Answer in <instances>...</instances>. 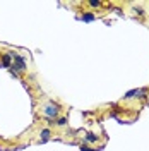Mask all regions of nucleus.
I'll return each instance as SVG.
<instances>
[{
  "label": "nucleus",
  "mask_w": 149,
  "mask_h": 151,
  "mask_svg": "<svg viewBox=\"0 0 149 151\" xmlns=\"http://www.w3.org/2000/svg\"><path fill=\"white\" fill-rule=\"evenodd\" d=\"M10 55H12V70H14L16 74L26 70V60H24V57H21L19 53H16V52H10Z\"/></svg>",
  "instance_id": "obj_1"
},
{
  "label": "nucleus",
  "mask_w": 149,
  "mask_h": 151,
  "mask_svg": "<svg viewBox=\"0 0 149 151\" xmlns=\"http://www.w3.org/2000/svg\"><path fill=\"white\" fill-rule=\"evenodd\" d=\"M43 113L47 115L48 119H55L57 115H58V105L55 103H48L43 106Z\"/></svg>",
  "instance_id": "obj_2"
},
{
  "label": "nucleus",
  "mask_w": 149,
  "mask_h": 151,
  "mask_svg": "<svg viewBox=\"0 0 149 151\" xmlns=\"http://www.w3.org/2000/svg\"><path fill=\"white\" fill-rule=\"evenodd\" d=\"M0 65H2V67H12V55H10V52H7V53H2Z\"/></svg>",
  "instance_id": "obj_3"
},
{
  "label": "nucleus",
  "mask_w": 149,
  "mask_h": 151,
  "mask_svg": "<svg viewBox=\"0 0 149 151\" xmlns=\"http://www.w3.org/2000/svg\"><path fill=\"white\" fill-rule=\"evenodd\" d=\"M50 136H52V131L50 129H43V131L39 132V137H41V142H45L50 139Z\"/></svg>",
  "instance_id": "obj_4"
},
{
  "label": "nucleus",
  "mask_w": 149,
  "mask_h": 151,
  "mask_svg": "<svg viewBox=\"0 0 149 151\" xmlns=\"http://www.w3.org/2000/svg\"><path fill=\"white\" fill-rule=\"evenodd\" d=\"M84 21V22H93L94 19H96V16H94L93 12H86V14H82V17H81Z\"/></svg>",
  "instance_id": "obj_5"
},
{
  "label": "nucleus",
  "mask_w": 149,
  "mask_h": 151,
  "mask_svg": "<svg viewBox=\"0 0 149 151\" xmlns=\"http://www.w3.org/2000/svg\"><path fill=\"white\" fill-rule=\"evenodd\" d=\"M86 141L87 142H96L98 141V136L93 134V132H87V134H86Z\"/></svg>",
  "instance_id": "obj_6"
},
{
  "label": "nucleus",
  "mask_w": 149,
  "mask_h": 151,
  "mask_svg": "<svg viewBox=\"0 0 149 151\" xmlns=\"http://www.w3.org/2000/svg\"><path fill=\"white\" fill-rule=\"evenodd\" d=\"M57 125H60V127H64V125H65V124H67V119H65V117H60V119H57Z\"/></svg>",
  "instance_id": "obj_7"
},
{
  "label": "nucleus",
  "mask_w": 149,
  "mask_h": 151,
  "mask_svg": "<svg viewBox=\"0 0 149 151\" xmlns=\"http://www.w3.org/2000/svg\"><path fill=\"white\" fill-rule=\"evenodd\" d=\"M81 151H100V150H94V148H89L86 144H81Z\"/></svg>",
  "instance_id": "obj_8"
},
{
  "label": "nucleus",
  "mask_w": 149,
  "mask_h": 151,
  "mask_svg": "<svg viewBox=\"0 0 149 151\" xmlns=\"http://www.w3.org/2000/svg\"><path fill=\"white\" fill-rule=\"evenodd\" d=\"M89 4H91L93 7H100V5H101V2H100V0H91Z\"/></svg>",
  "instance_id": "obj_9"
},
{
  "label": "nucleus",
  "mask_w": 149,
  "mask_h": 151,
  "mask_svg": "<svg viewBox=\"0 0 149 151\" xmlns=\"http://www.w3.org/2000/svg\"><path fill=\"white\" fill-rule=\"evenodd\" d=\"M135 14H139V16H144L146 12H144V10L140 9V7H135Z\"/></svg>",
  "instance_id": "obj_10"
}]
</instances>
